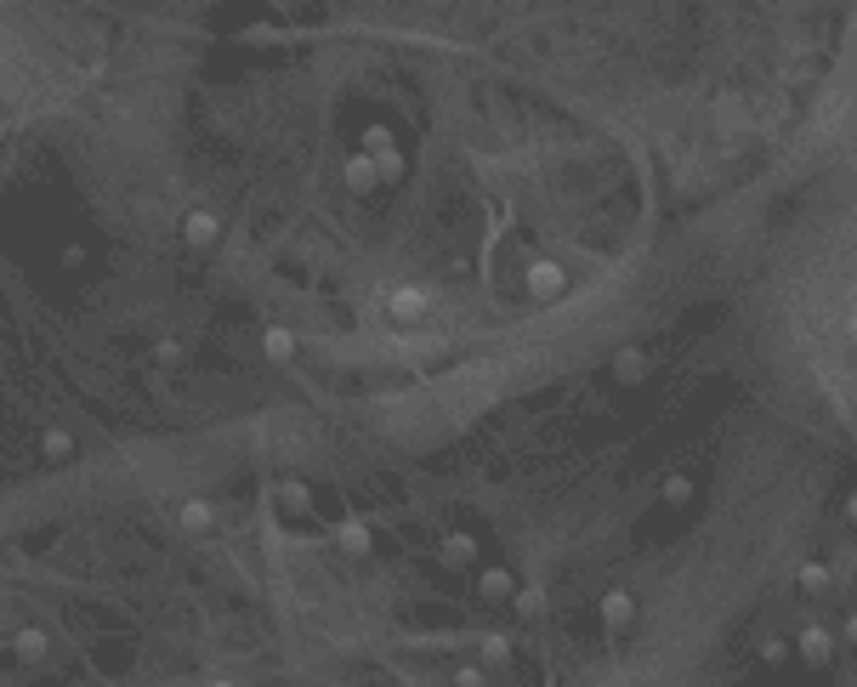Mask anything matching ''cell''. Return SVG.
<instances>
[{"label":"cell","instance_id":"cell-1","mask_svg":"<svg viewBox=\"0 0 857 687\" xmlns=\"http://www.w3.org/2000/svg\"><path fill=\"white\" fill-rule=\"evenodd\" d=\"M432 307H438V301H432V290H426V284H386V290H381V313L392 318L398 330H415V324H426V318H432Z\"/></svg>","mask_w":857,"mask_h":687},{"label":"cell","instance_id":"cell-2","mask_svg":"<svg viewBox=\"0 0 857 687\" xmlns=\"http://www.w3.org/2000/svg\"><path fill=\"white\" fill-rule=\"evenodd\" d=\"M568 284H574V273H568L562 256H528V267H523V296L528 301H562Z\"/></svg>","mask_w":857,"mask_h":687},{"label":"cell","instance_id":"cell-3","mask_svg":"<svg viewBox=\"0 0 857 687\" xmlns=\"http://www.w3.org/2000/svg\"><path fill=\"white\" fill-rule=\"evenodd\" d=\"M840 653V636L829 619H801V631H795V659H801L806 670H829Z\"/></svg>","mask_w":857,"mask_h":687},{"label":"cell","instance_id":"cell-4","mask_svg":"<svg viewBox=\"0 0 857 687\" xmlns=\"http://www.w3.org/2000/svg\"><path fill=\"white\" fill-rule=\"evenodd\" d=\"M517 574H511V568H477L472 574V591H477V602H483V608H511V597H517Z\"/></svg>","mask_w":857,"mask_h":687},{"label":"cell","instance_id":"cell-5","mask_svg":"<svg viewBox=\"0 0 857 687\" xmlns=\"http://www.w3.org/2000/svg\"><path fill=\"white\" fill-rule=\"evenodd\" d=\"M795 591H801V602L823 608V602L835 597V568L823 563V557H806V563H795Z\"/></svg>","mask_w":857,"mask_h":687},{"label":"cell","instance_id":"cell-6","mask_svg":"<svg viewBox=\"0 0 857 687\" xmlns=\"http://www.w3.org/2000/svg\"><path fill=\"white\" fill-rule=\"evenodd\" d=\"M182 245H188V250H216V245H222V211L193 205V211L182 216Z\"/></svg>","mask_w":857,"mask_h":687},{"label":"cell","instance_id":"cell-7","mask_svg":"<svg viewBox=\"0 0 857 687\" xmlns=\"http://www.w3.org/2000/svg\"><path fill=\"white\" fill-rule=\"evenodd\" d=\"M341 188H347V194H358V199H369V194H381V188H386V177H381V165H375V159L358 148V154L341 165Z\"/></svg>","mask_w":857,"mask_h":687},{"label":"cell","instance_id":"cell-8","mask_svg":"<svg viewBox=\"0 0 857 687\" xmlns=\"http://www.w3.org/2000/svg\"><path fill=\"white\" fill-rule=\"evenodd\" d=\"M608 375H613V387H642L653 375V353L648 347H619V353L608 358Z\"/></svg>","mask_w":857,"mask_h":687},{"label":"cell","instance_id":"cell-9","mask_svg":"<svg viewBox=\"0 0 857 687\" xmlns=\"http://www.w3.org/2000/svg\"><path fill=\"white\" fill-rule=\"evenodd\" d=\"M596 619H602L608 631H630V619H636V597H630V585H608L602 602H596Z\"/></svg>","mask_w":857,"mask_h":687},{"label":"cell","instance_id":"cell-10","mask_svg":"<svg viewBox=\"0 0 857 687\" xmlns=\"http://www.w3.org/2000/svg\"><path fill=\"white\" fill-rule=\"evenodd\" d=\"M443 568L449 574H466V568H477V534L472 529H449L443 534V546H438Z\"/></svg>","mask_w":857,"mask_h":687},{"label":"cell","instance_id":"cell-11","mask_svg":"<svg viewBox=\"0 0 857 687\" xmlns=\"http://www.w3.org/2000/svg\"><path fill=\"white\" fill-rule=\"evenodd\" d=\"M330 540L347 551V557H369V551H375V529H369L364 517H341V523H330Z\"/></svg>","mask_w":857,"mask_h":687},{"label":"cell","instance_id":"cell-12","mask_svg":"<svg viewBox=\"0 0 857 687\" xmlns=\"http://www.w3.org/2000/svg\"><path fill=\"white\" fill-rule=\"evenodd\" d=\"M176 529L182 534H210L216 529V500H205V494L182 500V506H176Z\"/></svg>","mask_w":857,"mask_h":687},{"label":"cell","instance_id":"cell-13","mask_svg":"<svg viewBox=\"0 0 857 687\" xmlns=\"http://www.w3.org/2000/svg\"><path fill=\"white\" fill-rule=\"evenodd\" d=\"M296 353H301V341H296V330H284V324H267L262 330V358L267 364H296Z\"/></svg>","mask_w":857,"mask_h":687},{"label":"cell","instance_id":"cell-14","mask_svg":"<svg viewBox=\"0 0 857 687\" xmlns=\"http://www.w3.org/2000/svg\"><path fill=\"white\" fill-rule=\"evenodd\" d=\"M74 455H80V443H74L69 426H46V432H40V460H46V466H69Z\"/></svg>","mask_w":857,"mask_h":687},{"label":"cell","instance_id":"cell-15","mask_svg":"<svg viewBox=\"0 0 857 687\" xmlns=\"http://www.w3.org/2000/svg\"><path fill=\"white\" fill-rule=\"evenodd\" d=\"M52 653V636L40 631V625H23V631H12V659L18 665H40Z\"/></svg>","mask_w":857,"mask_h":687},{"label":"cell","instance_id":"cell-16","mask_svg":"<svg viewBox=\"0 0 857 687\" xmlns=\"http://www.w3.org/2000/svg\"><path fill=\"white\" fill-rule=\"evenodd\" d=\"M358 148H364L369 159H386V154H403V142H398V131L386 120H369L364 131H358Z\"/></svg>","mask_w":857,"mask_h":687},{"label":"cell","instance_id":"cell-17","mask_svg":"<svg viewBox=\"0 0 857 687\" xmlns=\"http://www.w3.org/2000/svg\"><path fill=\"white\" fill-rule=\"evenodd\" d=\"M273 500H279V517H290V523L313 517V489H307V483H296V477H290V483H279V494H273Z\"/></svg>","mask_w":857,"mask_h":687},{"label":"cell","instance_id":"cell-18","mask_svg":"<svg viewBox=\"0 0 857 687\" xmlns=\"http://www.w3.org/2000/svg\"><path fill=\"white\" fill-rule=\"evenodd\" d=\"M755 653H761V665H767V670H789V665H795V642H789V636H761V648H755Z\"/></svg>","mask_w":857,"mask_h":687},{"label":"cell","instance_id":"cell-19","mask_svg":"<svg viewBox=\"0 0 857 687\" xmlns=\"http://www.w3.org/2000/svg\"><path fill=\"white\" fill-rule=\"evenodd\" d=\"M659 500H665V506H687V500H693V477H687V472L659 477Z\"/></svg>","mask_w":857,"mask_h":687},{"label":"cell","instance_id":"cell-20","mask_svg":"<svg viewBox=\"0 0 857 687\" xmlns=\"http://www.w3.org/2000/svg\"><path fill=\"white\" fill-rule=\"evenodd\" d=\"M511 614H517V619L545 614V585H517V597H511Z\"/></svg>","mask_w":857,"mask_h":687},{"label":"cell","instance_id":"cell-21","mask_svg":"<svg viewBox=\"0 0 857 687\" xmlns=\"http://www.w3.org/2000/svg\"><path fill=\"white\" fill-rule=\"evenodd\" d=\"M449 682L455 687H489V665H483V659H460V665L449 670Z\"/></svg>","mask_w":857,"mask_h":687},{"label":"cell","instance_id":"cell-22","mask_svg":"<svg viewBox=\"0 0 857 687\" xmlns=\"http://www.w3.org/2000/svg\"><path fill=\"white\" fill-rule=\"evenodd\" d=\"M511 659V636L506 631H489L483 636V665H506Z\"/></svg>","mask_w":857,"mask_h":687},{"label":"cell","instance_id":"cell-23","mask_svg":"<svg viewBox=\"0 0 857 687\" xmlns=\"http://www.w3.org/2000/svg\"><path fill=\"white\" fill-rule=\"evenodd\" d=\"M176 358H182V341H176V335H159V341H154V364H159V370H171Z\"/></svg>","mask_w":857,"mask_h":687},{"label":"cell","instance_id":"cell-24","mask_svg":"<svg viewBox=\"0 0 857 687\" xmlns=\"http://www.w3.org/2000/svg\"><path fill=\"white\" fill-rule=\"evenodd\" d=\"M375 165H381V177H386V182H398V177H403V154H386V159H375Z\"/></svg>","mask_w":857,"mask_h":687},{"label":"cell","instance_id":"cell-25","mask_svg":"<svg viewBox=\"0 0 857 687\" xmlns=\"http://www.w3.org/2000/svg\"><path fill=\"white\" fill-rule=\"evenodd\" d=\"M840 517H846V523H852V529H857V489L846 494V500H840Z\"/></svg>","mask_w":857,"mask_h":687},{"label":"cell","instance_id":"cell-26","mask_svg":"<svg viewBox=\"0 0 857 687\" xmlns=\"http://www.w3.org/2000/svg\"><path fill=\"white\" fill-rule=\"evenodd\" d=\"M840 636H846V642H857V614L846 619V631H840Z\"/></svg>","mask_w":857,"mask_h":687},{"label":"cell","instance_id":"cell-27","mask_svg":"<svg viewBox=\"0 0 857 687\" xmlns=\"http://www.w3.org/2000/svg\"><path fill=\"white\" fill-rule=\"evenodd\" d=\"M205 687H239V682H233V676H210Z\"/></svg>","mask_w":857,"mask_h":687},{"label":"cell","instance_id":"cell-28","mask_svg":"<svg viewBox=\"0 0 857 687\" xmlns=\"http://www.w3.org/2000/svg\"><path fill=\"white\" fill-rule=\"evenodd\" d=\"M846 341H852V347H857V313L846 318Z\"/></svg>","mask_w":857,"mask_h":687}]
</instances>
